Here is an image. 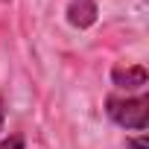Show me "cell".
Wrapping results in <instances>:
<instances>
[{"instance_id": "obj_1", "label": "cell", "mask_w": 149, "mask_h": 149, "mask_svg": "<svg viewBox=\"0 0 149 149\" xmlns=\"http://www.w3.org/2000/svg\"><path fill=\"white\" fill-rule=\"evenodd\" d=\"M108 117L123 126V129H134L143 132L149 126V97H134V100H108Z\"/></svg>"}, {"instance_id": "obj_2", "label": "cell", "mask_w": 149, "mask_h": 149, "mask_svg": "<svg viewBox=\"0 0 149 149\" xmlns=\"http://www.w3.org/2000/svg\"><path fill=\"white\" fill-rule=\"evenodd\" d=\"M97 3L94 0H70L67 3V21L76 29H88L97 24Z\"/></svg>"}, {"instance_id": "obj_3", "label": "cell", "mask_w": 149, "mask_h": 149, "mask_svg": "<svg viewBox=\"0 0 149 149\" xmlns=\"http://www.w3.org/2000/svg\"><path fill=\"white\" fill-rule=\"evenodd\" d=\"M146 79H149V73H146V67H143V64L117 67V70L111 73V82H114L117 88H123V91H132V88H143V85H146Z\"/></svg>"}, {"instance_id": "obj_4", "label": "cell", "mask_w": 149, "mask_h": 149, "mask_svg": "<svg viewBox=\"0 0 149 149\" xmlns=\"http://www.w3.org/2000/svg\"><path fill=\"white\" fill-rule=\"evenodd\" d=\"M0 149H24V137L21 134H12L6 143H0Z\"/></svg>"}, {"instance_id": "obj_5", "label": "cell", "mask_w": 149, "mask_h": 149, "mask_svg": "<svg viewBox=\"0 0 149 149\" xmlns=\"http://www.w3.org/2000/svg\"><path fill=\"white\" fill-rule=\"evenodd\" d=\"M129 146H132V149H146V143H143V140H132Z\"/></svg>"}, {"instance_id": "obj_6", "label": "cell", "mask_w": 149, "mask_h": 149, "mask_svg": "<svg viewBox=\"0 0 149 149\" xmlns=\"http://www.w3.org/2000/svg\"><path fill=\"white\" fill-rule=\"evenodd\" d=\"M3 117H6V111H3V100H0V129H3Z\"/></svg>"}]
</instances>
